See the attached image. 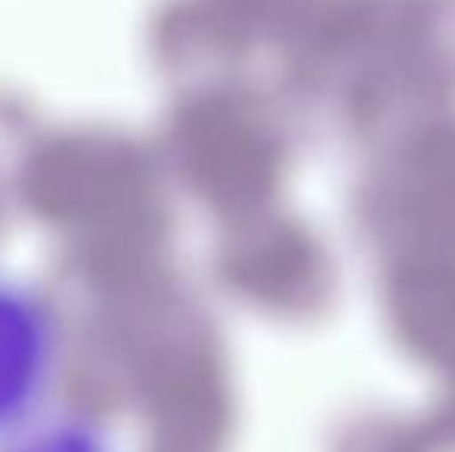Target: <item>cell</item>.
<instances>
[{
    "label": "cell",
    "mask_w": 455,
    "mask_h": 452,
    "mask_svg": "<svg viewBox=\"0 0 455 452\" xmlns=\"http://www.w3.org/2000/svg\"><path fill=\"white\" fill-rule=\"evenodd\" d=\"M0 452H115L112 440L87 422H47L25 424L6 437Z\"/></svg>",
    "instance_id": "obj_2"
},
{
    "label": "cell",
    "mask_w": 455,
    "mask_h": 452,
    "mask_svg": "<svg viewBox=\"0 0 455 452\" xmlns=\"http://www.w3.org/2000/svg\"><path fill=\"white\" fill-rule=\"evenodd\" d=\"M60 360V332L35 291L0 276V440L31 424Z\"/></svg>",
    "instance_id": "obj_1"
}]
</instances>
